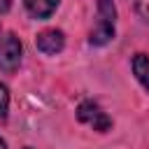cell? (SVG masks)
<instances>
[{"instance_id":"1","label":"cell","mask_w":149,"mask_h":149,"mask_svg":"<svg viewBox=\"0 0 149 149\" xmlns=\"http://www.w3.org/2000/svg\"><path fill=\"white\" fill-rule=\"evenodd\" d=\"M116 35V5L114 0H98L95 2V26L88 33L91 47H105Z\"/></svg>"},{"instance_id":"2","label":"cell","mask_w":149,"mask_h":149,"mask_svg":"<svg viewBox=\"0 0 149 149\" xmlns=\"http://www.w3.org/2000/svg\"><path fill=\"white\" fill-rule=\"evenodd\" d=\"M74 114H77L79 123L93 128L95 133H107V130H112V119H109V114H107L95 100H91V98L81 100V102L77 105Z\"/></svg>"},{"instance_id":"3","label":"cell","mask_w":149,"mask_h":149,"mask_svg":"<svg viewBox=\"0 0 149 149\" xmlns=\"http://www.w3.org/2000/svg\"><path fill=\"white\" fill-rule=\"evenodd\" d=\"M23 58V44L14 33H5L0 35V72L12 74L19 70Z\"/></svg>"},{"instance_id":"4","label":"cell","mask_w":149,"mask_h":149,"mask_svg":"<svg viewBox=\"0 0 149 149\" xmlns=\"http://www.w3.org/2000/svg\"><path fill=\"white\" fill-rule=\"evenodd\" d=\"M35 47L44 56H56L65 49V33L61 28H44L35 35Z\"/></svg>"},{"instance_id":"5","label":"cell","mask_w":149,"mask_h":149,"mask_svg":"<svg viewBox=\"0 0 149 149\" xmlns=\"http://www.w3.org/2000/svg\"><path fill=\"white\" fill-rule=\"evenodd\" d=\"M58 5H61V0H23V7H26V12H28V16L35 19V21H47V19H51V16L56 14Z\"/></svg>"},{"instance_id":"6","label":"cell","mask_w":149,"mask_h":149,"mask_svg":"<svg viewBox=\"0 0 149 149\" xmlns=\"http://www.w3.org/2000/svg\"><path fill=\"white\" fill-rule=\"evenodd\" d=\"M130 70H133L135 79L140 81V86L149 93V54H144V51L133 54V58H130Z\"/></svg>"},{"instance_id":"7","label":"cell","mask_w":149,"mask_h":149,"mask_svg":"<svg viewBox=\"0 0 149 149\" xmlns=\"http://www.w3.org/2000/svg\"><path fill=\"white\" fill-rule=\"evenodd\" d=\"M9 116V88L0 81V121Z\"/></svg>"},{"instance_id":"8","label":"cell","mask_w":149,"mask_h":149,"mask_svg":"<svg viewBox=\"0 0 149 149\" xmlns=\"http://www.w3.org/2000/svg\"><path fill=\"white\" fill-rule=\"evenodd\" d=\"M133 7L137 12V16L144 23H149V0H133Z\"/></svg>"},{"instance_id":"9","label":"cell","mask_w":149,"mask_h":149,"mask_svg":"<svg viewBox=\"0 0 149 149\" xmlns=\"http://www.w3.org/2000/svg\"><path fill=\"white\" fill-rule=\"evenodd\" d=\"M12 7V0H0V16H5Z\"/></svg>"},{"instance_id":"10","label":"cell","mask_w":149,"mask_h":149,"mask_svg":"<svg viewBox=\"0 0 149 149\" xmlns=\"http://www.w3.org/2000/svg\"><path fill=\"white\" fill-rule=\"evenodd\" d=\"M0 149H9V147H7V142H5V137H0Z\"/></svg>"},{"instance_id":"11","label":"cell","mask_w":149,"mask_h":149,"mask_svg":"<svg viewBox=\"0 0 149 149\" xmlns=\"http://www.w3.org/2000/svg\"><path fill=\"white\" fill-rule=\"evenodd\" d=\"M26 149H33V147H26Z\"/></svg>"}]
</instances>
